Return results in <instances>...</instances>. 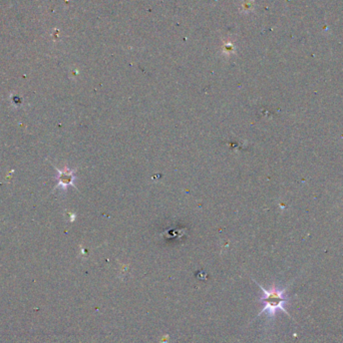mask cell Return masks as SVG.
I'll return each mask as SVG.
<instances>
[{
  "instance_id": "cell-2",
  "label": "cell",
  "mask_w": 343,
  "mask_h": 343,
  "mask_svg": "<svg viewBox=\"0 0 343 343\" xmlns=\"http://www.w3.org/2000/svg\"><path fill=\"white\" fill-rule=\"evenodd\" d=\"M58 171V184L56 187H62V189H67L69 186L74 187L73 182L75 180L74 171L66 167L64 170Z\"/></svg>"
},
{
  "instance_id": "cell-1",
  "label": "cell",
  "mask_w": 343,
  "mask_h": 343,
  "mask_svg": "<svg viewBox=\"0 0 343 343\" xmlns=\"http://www.w3.org/2000/svg\"><path fill=\"white\" fill-rule=\"evenodd\" d=\"M257 285L264 293L263 297L260 299V301H262L264 303V308L261 310L259 315L264 312H267L270 316H273L277 310H282L284 313L288 314L284 306L288 302V298L285 296V289L281 290L275 286L271 287L270 289H265L258 283Z\"/></svg>"
}]
</instances>
